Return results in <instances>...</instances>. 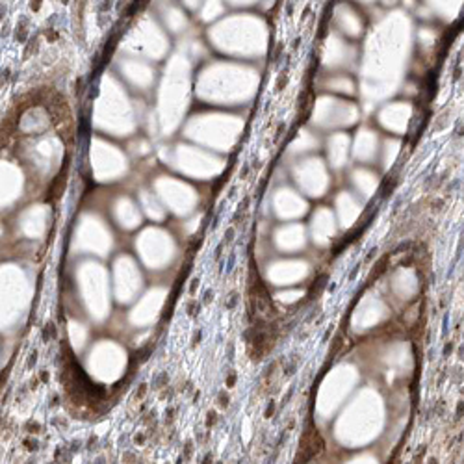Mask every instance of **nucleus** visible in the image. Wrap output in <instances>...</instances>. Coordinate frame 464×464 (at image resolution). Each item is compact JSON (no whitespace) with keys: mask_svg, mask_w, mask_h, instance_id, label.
Masks as SVG:
<instances>
[{"mask_svg":"<svg viewBox=\"0 0 464 464\" xmlns=\"http://www.w3.org/2000/svg\"><path fill=\"white\" fill-rule=\"evenodd\" d=\"M343 147H347V141H343V137H336L335 143H333V151H331V160L335 162L336 166H340L345 160L347 149L343 151Z\"/></svg>","mask_w":464,"mask_h":464,"instance_id":"nucleus-3","label":"nucleus"},{"mask_svg":"<svg viewBox=\"0 0 464 464\" xmlns=\"http://www.w3.org/2000/svg\"><path fill=\"white\" fill-rule=\"evenodd\" d=\"M336 15H338V24H340L342 32H345L347 36H358L360 34L362 23H360V19L353 9L342 8V11H338Z\"/></svg>","mask_w":464,"mask_h":464,"instance_id":"nucleus-2","label":"nucleus"},{"mask_svg":"<svg viewBox=\"0 0 464 464\" xmlns=\"http://www.w3.org/2000/svg\"><path fill=\"white\" fill-rule=\"evenodd\" d=\"M360 2H375V0H360ZM380 2H384L386 6H394L397 0H380Z\"/></svg>","mask_w":464,"mask_h":464,"instance_id":"nucleus-4","label":"nucleus"},{"mask_svg":"<svg viewBox=\"0 0 464 464\" xmlns=\"http://www.w3.org/2000/svg\"><path fill=\"white\" fill-rule=\"evenodd\" d=\"M463 6V0H427V8L431 11V15L444 17L451 21L453 17H457L459 9Z\"/></svg>","mask_w":464,"mask_h":464,"instance_id":"nucleus-1","label":"nucleus"}]
</instances>
